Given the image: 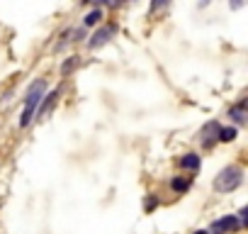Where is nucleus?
Masks as SVG:
<instances>
[{
    "instance_id": "1",
    "label": "nucleus",
    "mask_w": 248,
    "mask_h": 234,
    "mask_svg": "<svg viewBox=\"0 0 248 234\" xmlns=\"http://www.w3.org/2000/svg\"><path fill=\"white\" fill-rule=\"evenodd\" d=\"M44 88H46V83H44V81H37V83H32V85H30L27 98H25V110H22V117H20V125H22V127H27V125L32 122V115H34V110H37V107H39V102H42Z\"/></svg>"
},
{
    "instance_id": "2",
    "label": "nucleus",
    "mask_w": 248,
    "mask_h": 234,
    "mask_svg": "<svg viewBox=\"0 0 248 234\" xmlns=\"http://www.w3.org/2000/svg\"><path fill=\"white\" fill-rule=\"evenodd\" d=\"M243 183V171L238 166H226L217 178H214V190L217 193H231Z\"/></svg>"
},
{
    "instance_id": "3",
    "label": "nucleus",
    "mask_w": 248,
    "mask_h": 234,
    "mask_svg": "<svg viewBox=\"0 0 248 234\" xmlns=\"http://www.w3.org/2000/svg\"><path fill=\"white\" fill-rule=\"evenodd\" d=\"M236 229H241V224H238L236 215H226V217H221V219L212 222L209 234H229V232H236Z\"/></svg>"
},
{
    "instance_id": "4",
    "label": "nucleus",
    "mask_w": 248,
    "mask_h": 234,
    "mask_svg": "<svg viewBox=\"0 0 248 234\" xmlns=\"http://www.w3.org/2000/svg\"><path fill=\"white\" fill-rule=\"evenodd\" d=\"M114 34V30L112 27H102V30H97L93 37H90V42H88V47L90 49H100V47H105L107 42H109V37Z\"/></svg>"
},
{
    "instance_id": "5",
    "label": "nucleus",
    "mask_w": 248,
    "mask_h": 234,
    "mask_svg": "<svg viewBox=\"0 0 248 234\" xmlns=\"http://www.w3.org/2000/svg\"><path fill=\"white\" fill-rule=\"evenodd\" d=\"M229 117H231L236 125H243V122H246V100H241L238 105H233V107L229 110Z\"/></svg>"
},
{
    "instance_id": "6",
    "label": "nucleus",
    "mask_w": 248,
    "mask_h": 234,
    "mask_svg": "<svg viewBox=\"0 0 248 234\" xmlns=\"http://www.w3.org/2000/svg\"><path fill=\"white\" fill-rule=\"evenodd\" d=\"M180 166L187 168V171H200V156L197 154H185L180 159Z\"/></svg>"
},
{
    "instance_id": "7",
    "label": "nucleus",
    "mask_w": 248,
    "mask_h": 234,
    "mask_svg": "<svg viewBox=\"0 0 248 234\" xmlns=\"http://www.w3.org/2000/svg\"><path fill=\"white\" fill-rule=\"evenodd\" d=\"M236 127H219V134H217V139L219 142H233L236 139Z\"/></svg>"
},
{
    "instance_id": "8",
    "label": "nucleus",
    "mask_w": 248,
    "mask_h": 234,
    "mask_svg": "<svg viewBox=\"0 0 248 234\" xmlns=\"http://www.w3.org/2000/svg\"><path fill=\"white\" fill-rule=\"evenodd\" d=\"M170 185H173V190H175V193H185V190L192 185V181H190V176H187V178H175Z\"/></svg>"
},
{
    "instance_id": "9",
    "label": "nucleus",
    "mask_w": 248,
    "mask_h": 234,
    "mask_svg": "<svg viewBox=\"0 0 248 234\" xmlns=\"http://www.w3.org/2000/svg\"><path fill=\"white\" fill-rule=\"evenodd\" d=\"M56 98H59V93H56V90L46 95V100H44V105H42V110H39V115H42V117H44V115H49V110H51V105L56 102Z\"/></svg>"
},
{
    "instance_id": "10",
    "label": "nucleus",
    "mask_w": 248,
    "mask_h": 234,
    "mask_svg": "<svg viewBox=\"0 0 248 234\" xmlns=\"http://www.w3.org/2000/svg\"><path fill=\"white\" fill-rule=\"evenodd\" d=\"M100 17H102V13H100V10H93V13H88V15H85V20H83V22H85V27H93L95 22H100Z\"/></svg>"
},
{
    "instance_id": "11",
    "label": "nucleus",
    "mask_w": 248,
    "mask_h": 234,
    "mask_svg": "<svg viewBox=\"0 0 248 234\" xmlns=\"http://www.w3.org/2000/svg\"><path fill=\"white\" fill-rule=\"evenodd\" d=\"M76 66H78V56H73V59H68V61H66V64L61 66V73H63V76H68V73H71V71H73Z\"/></svg>"
},
{
    "instance_id": "12",
    "label": "nucleus",
    "mask_w": 248,
    "mask_h": 234,
    "mask_svg": "<svg viewBox=\"0 0 248 234\" xmlns=\"http://www.w3.org/2000/svg\"><path fill=\"white\" fill-rule=\"evenodd\" d=\"M236 219H238V224H241V227H246V224H248V207H241V212H238V217H236Z\"/></svg>"
},
{
    "instance_id": "13",
    "label": "nucleus",
    "mask_w": 248,
    "mask_h": 234,
    "mask_svg": "<svg viewBox=\"0 0 248 234\" xmlns=\"http://www.w3.org/2000/svg\"><path fill=\"white\" fill-rule=\"evenodd\" d=\"M170 3V0H154V3H151V13H158L161 8H166Z\"/></svg>"
},
{
    "instance_id": "14",
    "label": "nucleus",
    "mask_w": 248,
    "mask_h": 234,
    "mask_svg": "<svg viewBox=\"0 0 248 234\" xmlns=\"http://www.w3.org/2000/svg\"><path fill=\"white\" fill-rule=\"evenodd\" d=\"M144 207H146V210H154V207H156V198H146Z\"/></svg>"
},
{
    "instance_id": "15",
    "label": "nucleus",
    "mask_w": 248,
    "mask_h": 234,
    "mask_svg": "<svg viewBox=\"0 0 248 234\" xmlns=\"http://www.w3.org/2000/svg\"><path fill=\"white\" fill-rule=\"evenodd\" d=\"M241 3H243V0H233V3H231V8H233V10H238V8H241Z\"/></svg>"
},
{
    "instance_id": "16",
    "label": "nucleus",
    "mask_w": 248,
    "mask_h": 234,
    "mask_svg": "<svg viewBox=\"0 0 248 234\" xmlns=\"http://www.w3.org/2000/svg\"><path fill=\"white\" fill-rule=\"evenodd\" d=\"M195 234H209V232H204V229H200V232H195Z\"/></svg>"
}]
</instances>
